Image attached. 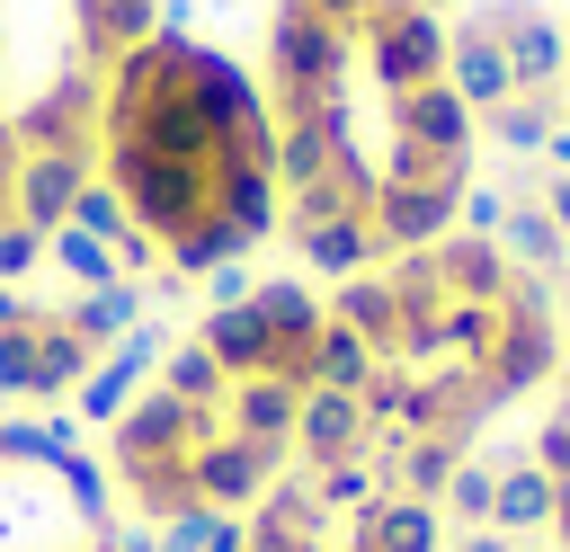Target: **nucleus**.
Instances as JSON below:
<instances>
[{
    "mask_svg": "<svg viewBox=\"0 0 570 552\" xmlns=\"http://www.w3.org/2000/svg\"><path fill=\"white\" fill-rule=\"evenodd\" d=\"M151 365H160V338H151V329L116 338V347H107V365H98V374L71 392V418H98V427H107V418H116V410L142 392V374H151Z\"/></svg>",
    "mask_w": 570,
    "mask_h": 552,
    "instance_id": "obj_8",
    "label": "nucleus"
},
{
    "mask_svg": "<svg viewBox=\"0 0 570 552\" xmlns=\"http://www.w3.org/2000/svg\"><path fill=\"white\" fill-rule=\"evenodd\" d=\"M561 107H570V71H561Z\"/></svg>",
    "mask_w": 570,
    "mask_h": 552,
    "instance_id": "obj_14",
    "label": "nucleus"
},
{
    "mask_svg": "<svg viewBox=\"0 0 570 552\" xmlns=\"http://www.w3.org/2000/svg\"><path fill=\"white\" fill-rule=\"evenodd\" d=\"M534 196H543V214L561 223V240H570V169H543L534 178Z\"/></svg>",
    "mask_w": 570,
    "mask_h": 552,
    "instance_id": "obj_12",
    "label": "nucleus"
},
{
    "mask_svg": "<svg viewBox=\"0 0 570 552\" xmlns=\"http://www.w3.org/2000/svg\"><path fill=\"white\" fill-rule=\"evenodd\" d=\"M160 0H0V285H18L98 187V98Z\"/></svg>",
    "mask_w": 570,
    "mask_h": 552,
    "instance_id": "obj_3",
    "label": "nucleus"
},
{
    "mask_svg": "<svg viewBox=\"0 0 570 552\" xmlns=\"http://www.w3.org/2000/svg\"><path fill=\"white\" fill-rule=\"evenodd\" d=\"M490 499H499V463H490V454H463L436 507H445L454 525H490Z\"/></svg>",
    "mask_w": 570,
    "mask_h": 552,
    "instance_id": "obj_11",
    "label": "nucleus"
},
{
    "mask_svg": "<svg viewBox=\"0 0 570 552\" xmlns=\"http://www.w3.org/2000/svg\"><path fill=\"white\" fill-rule=\"evenodd\" d=\"M552 525V481H543V463L525 454V463H508L499 472V499H490V534H508V543H534Z\"/></svg>",
    "mask_w": 570,
    "mask_h": 552,
    "instance_id": "obj_10",
    "label": "nucleus"
},
{
    "mask_svg": "<svg viewBox=\"0 0 570 552\" xmlns=\"http://www.w3.org/2000/svg\"><path fill=\"white\" fill-rule=\"evenodd\" d=\"M454 552H517V543H508V534H490V525H463V534H454Z\"/></svg>",
    "mask_w": 570,
    "mask_h": 552,
    "instance_id": "obj_13",
    "label": "nucleus"
},
{
    "mask_svg": "<svg viewBox=\"0 0 570 552\" xmlns=\"http://www.w3.org/2000/svg\"><path fill=\"white\" fill-rule=\"evenodd\" d=\"M445 80H454V98L472 107V125L517 98V62H508V45H499V27H490L481 9H463V18L445 27Z\"/></svg>",
    "mask_w": 570,
    "mask_h": 552,
    "instance_id": "obj_6",
    "label": "nucleus"
},
{
    "mask_svg": "<svg viewBox=\"0 0 570 552\" xmlns=\"http://www.w3.org/2000/svg\"><path fill=\"white\" fill-rule=\"evenodd\" d=\"M481 18L499 27V45H508V62H517V89H561V71H570V27H561L552 9H534V0H490Z\"/></svg>",
    "mask_w": 570,
    "mask_h": 552,
    "instance_id": "obj_7",
    "label": "nucleus"
},
{
    "mask_svg": "<svg viewBox=\"0 0 570 552\" xmlns=\"http://www.w3.org/2000/svg\"><path fill=\"white\" fill-rule=\"evenodd\" d=\"M98 196L125 214L134 285H205L276 240L258 71L187 27H151L98 98Z\"/></svg>",
    "mask_w": 570,
    "mask_h": 552,
    "instance_id": "obj_2",
    "label": "nucleus"
},
{
    "mask_svg": "<svg viewBox=\"0 0 570 552\" xmlns=\"http://www.w3.org/2000/svg\"><path fill=\"white\" fill-rule=\"evenodd\" d=\"M0 552H151L71 418L0 410Z\"/></svg>",
    "mask_w": 570,
    "mask_h": 552,
    "instance_id": "obj_4",
    "label": "nucleus"
},
{
    "mask_svg": "<svg viewBox=\"0 0 570 552\" xmlns=\"http://www.w3.org/2000/svg\"><path fill=\"white\" fill-rule=\"evenodd\" d=\"M142 285H80V294H27L0 285V410H53L71 401L116 338H134Z\"/></svg>",
    "mask_w": 570,
    "mask_h": 552,
    "instance_id": "obj_5",
    "label": "nucleus"
},
{
    "mask_svg": "<svg viewBox=\"0 0 570 552\" xmlns=\"http://www.w3.org/2000/svg\"><path fill=\"white\" fill-rule=\"evenodd\" d=\"M561 125H570L561 89H517V98H508V107H490V116H481L472 134H490L499 151H543V142L561 134Z\"/></svg>",
    "mask_w": 570,
    "mask_h": 552,
    "instance_id": "obj_9",
    "label": "nucleus"
},
{
    "mask_svg": "<svg viewBox=\"0 0 570 552\" xmlns=\"http://www.w3.org/2000/svg\"><path fill=\"white\" fill-rule=\"evenodd\" d=\"M258 98L276 134V231L312 276H356L454 231L472 107L428 0H267Z\"/></svg>",
    "mask_w": 570,
    "mask_h": 552,
    "instance_id": "obj_1",
    "label": "nucleus"
}]
</instances>
